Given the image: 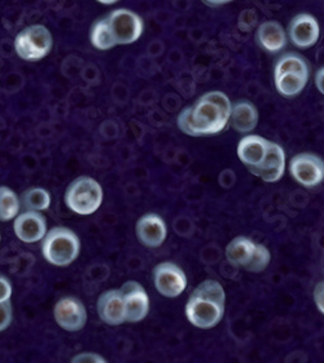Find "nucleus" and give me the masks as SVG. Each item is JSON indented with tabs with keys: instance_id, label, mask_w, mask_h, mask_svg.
Segmentation results:
<instances>
[{
	"instance_id": "f257e3e1",
	"label": "nucleus",
	"mask_w": 324,
	"mask_h": 363,
	"mask_svg": "<svg viewBox=\"0 0 324 363\" xmlns=\"http://www.w3.org/2000/svg\"><path fill=\"white\" fill-rule=\"evenodd\" d=\"M232 104L226 94L212 91L180 111L178 128L187 136L202 138L221 133L229 124Z\"/></svg>"
},
{
	"instance_id": "f03ea898",
	"label": "nucleus",
	"mask_w": 324,
	"mask_h": 363,
	"mask_svg": "<svg viewBox=\"0 0 324 363\" xmlns=\"http://www.w3.org/2000/svg\"><path fill=\"white\" fill-rule=\"evenodd\" d=\"M188 322L201 330L218 326L225 317L226 294L218 281L205 279L193 290L185 304Z\"/></svg>"
},
{
	"instance_id": "7ed1b4c3",
	"label": "nucleus",
	"mask_w": 324,
	"mask_h": 363,
	"mask_svg": "<svg viewBox=\"0 0 324 363\" xmlns=\"http://www.w3.org/2000/svg\"><path fill=\"white\" fill-rule=\"evenodd\" d=\"M80 251L81 242L78 235L65 226L52 228L42 240L43 257L59 268H65L73 264L78 259Z\"/></svg>"
},
{
	"instance_id": "20e7f679",
	"label": "nucleus",
	"mask_w": 324,
	"mask_h": 363,
	"mask_svg": "<svg viewBox=\"0 0 324 363\" xmlns=\"http://www.w3.org/2000/svg\"><path fill=\"white\" fill-rule=\"evenodd\" d=\"M103 188L95 179L80 176L69 184L64 201L68 208L81 216L95 213L103 204Z\"/></svg>"
},
{
	"instance_id": "39448f33",
	"label": "nucleus",
	"mask_w": 324,
	"mask_h": 363,
	"mask_svg": "<svg viewBox=\"0 0 324 363\" xmlns=\"http://www.w3.org/2000/svg\"><path fill=\"white\" fill-rule=\"evenodd\" d=\"M53 47L51 31L45 25H30L15 39V51L23 61L36 62L47 57Z\"/></svg>"
},
{
	"instance_id": "423d86ee",
	"label": "nucleus",
	"mask_w": 324,
	"mask_h": 363,
	"mask_svg": "<svg viewBox=\"0 0 324 363\" xmlns=\"http://www.w3.org/2000/svg\"><path fill=\"white\" fill-rule=\"evenodd\" d=\"M112 34L117 45H127L138 42L144 30L143 18L134 11L119 8L107 16Z\"/></svg>"
},
{
	"instance_id": "0eeeda50",
	"label": "nucleus",
	"mask_w": 324,
	"mask_h": 363,
	"mask_svg": "<svg viewBox=\"0 0 324 363\" xmlns=\"http://www.w3.org/2000/svg\"><path fill=\"white\" fill-rule=\"evenodd\" d=\"M288 167L291 176L303 188L313 189L324 182V160L317 154H297Z\"/></svg>"
},
{
	"instance_id": "6e6552de",
	"label": "nucleus",
	"mask_w": 324,
	"mask_h": 363,
	"mask_svg": "<svg viewBox=\"0 0 324 363\" xmlns=\"http://www.w3.org/2000/svg\"><path fill=\"white\" fill-rule=\"evenodd\" d=\"M156 290L165 298H174L187 289V276L183 269L171 262H160L153 269Z\"/></svg>"
},
{
	"instance_id": "1a4fd4ad",
	"label": "nucleus",
	"mask_w": 324,
	"mask_h": 363,
	"mask_svg": "<svg viewBox=\"0 0 324 363\" xmlns=\"http://www.w3.org/2000/svg\"><path fill=\"white\" fill-rule=\"evenodd\" d=\"M53 317L56 323L68 333H77L85 328L87 323V309L81 300L74 296L60 298L53 308Z\"/></svg>"
},
{
	"instance_id": "9d476101",
	"label": "nucleus",
	"mask_w": 324,
	"mask_h": 363,
	"mask_svg": "<svg viewBox=\"0 0 324 363\" xmlns=\"http://www.w3.org/2000/svg\"><path fill=\"white\" fill-rule=\"evenodd\" d=\"M119 290L125 300L126 320L129 323H138L146 320L151 306L146 289L139 282L127 281Z\"/></svg>"
},
{
	"instance_id": "9b49d317",
	"label": "nucleus",
	"mask_w": 324,
	"mask_h": 363,
	"mask_svg": "<svg viewBox=\"0 0 324 363\" xmlns=\"http://www.w3.org/2000/svg\"><path fill=\"white\" fill-rule=\"evenodd\" d=\"M288 35L296 47L306 50L315 45L320 37V29L317 18L309 13H301L293 17L288 26Z\"/></svg>"
},
{
	"instance_id": "f8f14e48",
	"label": "nucleus",
	"mask_w": 324,
	"mask_h": 363,
	"mask_svg": "<svg viewBox=\"0 0 324 363\" xmlns=\"http://www.w3.org/2000/svg\"><path fill=\"white\" fill-rule=\"evenodd\" d=\"M14 230L23 243L40 242L47 234V220L39 211H25L15 218Z\"/></svg>"
},
{
	"instance_id": "ddd939ff",
	"label": "nucleus",
	"mask_w": 324,
	"mask_h": 363,
	"mask_svg": "<svg viewBox=\"0 0 324 363\" xmlns=\"http://www.w3.org/2000/svg\"><path fill=\"white\" fill-rule=\"evenodd\" d=\"M135 233L143 246L158 248L168 237V228L163 218L157 213H146L136 221Z\"/></svg>"
},
{
	"instance_id": "4468645a",
	"label": "nucleus",
	"mask_w": 324,
	"mask_h": 363,
	"mask_svg": "<svg viewBox=\"0 0 324 363\" xmlns=\"http://www.w3.org/2000/svg\"><path fill=\"white\" fill-rule=\"evenodd\" d=\"M96 309L100 320L109 326H121L126 320L125 300L122 292L118 290H108L103 292L99 298Z\"/></svg>"
},
{
	"instance_id": "2eb2a0df",
	"label": "nucleus",
	"mask_w": 324,
	"mask_h": 363,
	"mask_svg": "<svg viewBox=\"0 0 324 363\" xmlns=\"http://www.w3.org/2000/svg\"><path fill=\"white\" fill-rule=\"evenodd\" d=\"M248 171L262 182H279L286 172V152L279 144L270 141L264 162L257 167L248 168Z\"/></svg>"
},
{
	"instance_id": "dca6fc26",
	"label": "nucleus",
	"mask_w": 324,
	"mask_h": 363,
	"mask_svg": "<svg viewBox=\"0 0 324 363\" xmlns=\"http://www.w3.org/2000/svg\"><path fill=\"white\" fill-rule=\"evenodd\" d=\"M269 145L270 140L258 135H248L239 141L237 158L247 168L257 167L265 160Z\"/></svg>"
},
{
	"instance_id": "f3484780",
	"label": "nucleus",
	"mask_w": 324,
	"mask_h": 363,
	"mask_svg": "<svg viewBox=\"0 0 324 363\" xmlns=\"http://www.w3.org/2000/svg\"><path fill=\"white\" fill-rule=\"evenodd\" d=\"M257 43L270 53L280 52L287 45L286 30L278 21L262 22L257 29Z\"/></svg>"
},
{
	"instance_id": "a211bd4d",
	"label": "nucleus",
	"mask_w": 324,
	"mask_h": 363,
	"mask_svg": "<svg viewBox=\"0 0 324 363\" xmlns=\"http://www.w3.org/2000/svg\"><path fill=\"white\" fill-rule=\"evenodd\" d=\"M258 119V110L254 104L248 100H240L232 104L230 122L235 131L249 133L257 127Z\"/></svg>"
},
{
	"instance_id": "6ab92c4d",
	"label": "nucleus",
	"mask_w": 324,
	"mask_h": 363,
	"mask_svg": "<svg viewBox=\"0 0 324 363\" xmlns=\"http://www.w3.org/2000/svg\"><path fill=\"white\" fill-rule=\"evenodd\" d=\"M257 243L251 238L239 235L230 242L226 247V259L234 267L244 268L248 262H251L252 256L256 251Z\"/></svg>"
},
{
	"instance_id": "aec40b11",
	"label": "nucleus",
	"mask_w": 324,
	"mask_h": 363,
	"mask_svg": "<svg viewBox=\"0 0 324 363\" xmlns=\"http://www.w3.org/2000/svg\"><path fill=\"white\" fill-rule=\"evenodd\" d=\"M274 78L278 92L288 99L300 95L309 82V75L301 73H283Z\"/></svg>"
},
{
	"instance_id": "412c9836",
	"label": "nucleus",
	"mask_w": 324,
	"mask_h": 363,
	"mask_svg": "<svg viewBox=\"0 0 324 363\" xmlns=\"http://www.w3.org/2000/svg\"><path fill=\"white\" fill-rule=\"evenodd\" d=\"M90 40H91L92 47L99 51H109L117 45L114 38H113V34H112L107 17L97 20L92 25L91 31H90Z\"/></svg>"
},
{
	"instance_id": "4be33fe9",
	"label": "nucleus",
	"mask_w": 324,
	"mask_h": 363,
	"mask_svg": "<svg viewBox=\"0 0 324 363\" xmlns=\"http://www.w3.org/2000/svg\"><path fill=\"white\" fill-rule=\"evenodd\" d=\"M21 206L26 211H42L48 210L51 206V196L47 190L39 186H33L25 190L23 196H20Z\"/></svg>"
},
{
	"instance_id": "5701e85b",
	"label": "nucleus",
	"mask_w": 324,
	"mask_h": 363,
	"mask_svg": "<svg viewBox=\"0 0 324 363\" xmlns=\"http://www.w3.org/2000/svg\"><path fill=\"white\" fill-rule=\"evenodd\" d=\"M21 201L14 190L0 186V221L8 223L18 216Z\"/></svg>"
},
{
	"instance_id": "b1692460",
	"label": "nucleus",
	"mask_w": 324,
	"mask_h": 363,
	"mask_svg": "<svg viewBox=\"0 0 324 363\" xmlns=\"http://www.w3.org/2000/svg\"><path fill=\"white\" fill-rule=\"evenodd\" d=\"M283 73H301L309 75V65L306 60L297 53H287L280 57L274 69V75Z\"/></svg>"
},
{
	"instance_id": "393cba45",
	"label": "nucleus",
	"mask_w": 324,
	"mask_h": 363,
	"mask_svg": "<svg viewBox=\"0 0 324 363\" xmlns=\"http://www.w3.org/2000/svg\"><path fill=\"white\" fill-rule=\"evenodd\" d=\"M271 262V252L265 245L257 243L256 251L252 256L251 262H248L244 269L249 273H262Z\"/></svg>"
},
{
	"instance_id": "a878e982",
	"label": "nucleus",
	"mask_w": 324,
	"mask_h": 363,
	"mask_svg": "<svg viewBox=\"0 0 324 363\" xmlns=\"http://www.w3.org/2000/svg\"><path fill=\"white\" fill-rule=\"evenodd\" d=\"M14 320V306L11 300L0 303V333L6 331Z\"/></svg>"
},
{
	"instance_id": "bb28decb",
	"label": "nucleus",
	"mask_w": 324,
	"mask_h": 363,
	"mask_svg": "<svg viewBox=\"0 0 324 363\" xmlns=\"http://www.w3.org/2000/svg\"><path fill=\"white\" fill-rule=\"evenodd\" d=\"M72 362L73 363H82V362H91V363H104L107 362V359L100 354H96L92 352H86V353H80L77 356H74L72 358Z\"/></svg>"
},
{
	"instance_id": "cd10ccee",
	"label": "nucleus",
	"mask_w": 324,
	"mask_h": 363,
	"mask_svg": "<svg viewBox=\"0 0 324 363\" xmlns=\"http://www.w3.org/2000/svg\"><path fill=\"white\" fill-rule=\"evenodd\" d=\"M12 294H14V289H12L11 281L7 277L0 274V303L11 300Z\"/></svg>"
},
{
	"instance_id": "c85d7f7f",
	"label": "nucleus",
	"mask_w": 324,
	"mask_h": 363,
	"mask_svg": "<svg viewBox=\"0 0 324 363\" xmlns=\"http://www.w3.org/2000/svg\"><path fill=\"white\" fill-rule=\"evenodd\" d=\"M313 298H314V303L317 306L318 311L324 314V281L317 284L314 287V292H313Z\"/></svg>"
},
{
	"instance_id": "c756f323",
	"label": "nucleus",
	"mask_w": 324,
	"mask_h": 363,
	"mask_svg": "<svg viewBox=\"0 0 324 363\" xmlns=\"http://www.w3.org/2000/svg\"><path fill=\"white\" fill-rule=\"evenodd\" d=\"M315 86L318 91L324 96V66L315 73Z\"/></svg>"
},
{
	"instance_id": "7c9ffc66",
	"label": "nucleus",
	"mask_w": 324,
	"mask_h": 363,
	"mask_svg": "<svg viewBox=\"0 0 324 363\" xmlns=\"http://www.w3.org/2000/svg\"><path fill=\"white\" fill-rule=\"evenodd\" d=\"M201 1L205 3L207 6H210V7H218V6H223V4L231 3L234 0H201Z\"/></svg>"
},
{
	"instance_id": "2f4dec72",
	"label": "nucleus",
	"mask_w": 324,
	"mask_h": 363,
	"mask_svg": "<svg viewBox=\"0 0 324 363\" xmlns=\"http://www.w3.org/2000/svg\"><path fill=\"white\" fill-rule=\"evenodd\" d=\"M99 3H102L104 6H112V4H116L119 0H96Z\"/></svg>"
},
{
	"instance_id": "473e14b6",
	"label": "nucleus",
	"mask_w": 324,
	"mask_h": 363,
	"mask_svg": "<svg viewBox=\"0 0 324 363\" xmlns=\"http://www.w3.org/2000/svg\"><path fill=\"white\" fill-rule=\"evenodd\" d=\"M0 240H1V237H0Z\"/></svg>"
}]
</instances>
